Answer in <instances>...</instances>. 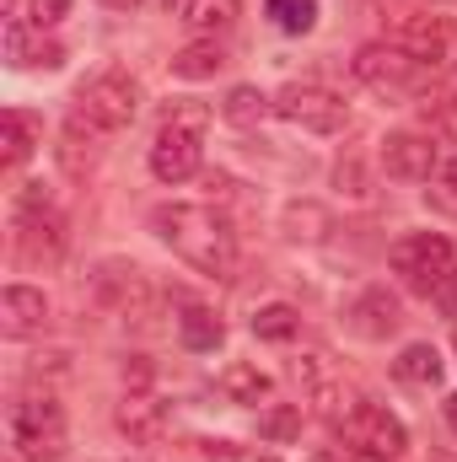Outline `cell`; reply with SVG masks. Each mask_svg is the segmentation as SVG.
Returning a JSON list of instances; mask_svg holds the SVG:
<instances>
[{
  "mask_svg": "<svg viewBox=\"0 0 457 462\" xmlns=\"http://www.w3.org/2000/svg\"><path fill=\"white\" fill-rule=\"evenodd\" d=\"M151 231L194 269V274H210V280H231L237 274V231L216 205H156L151 210Z\"/></svg>",
  "mask_w": 457,
  "mask_h": 462,
  "instance_id": "6da1fadb",
  "label": "cell"
},
{
  "mask_svg": "<svg viewBox=\"0 0 457 462\" xmlns=\"http://www.w3.org/2000/svg\"><path fill=\"white\" fill-rule=\"evenodd\" d=\"M205 129H210V108L205 103H178L167 108L156 140H151V178L156 183H189L205 162Z\"/></svg>",
  "mask_w": 457,
  "mask_h": 462,
  "instance_id": "7a4b0ae2",
  "label": "cell"
},
{
  "mask_svg": "<svg viewBox=\"0 0 457 462\" xmlns=\"http://www.w3.org/2000/svg\"><path fill=\"white\" fill-rule=\"evenodd\" d=\"M355 81L360 87H371L377 97H387V103H404V97H420V92H431V81H436V65H425L420 54H409L404 43H366L360 54H355Z\"/></svg>",
  "mask_w": 457,
  "mask_h": 462,
  "instance_id": "3957f363",
  "label": "cell"
},
{
  "mask_svg": "<svg viewBox=\"0 0 457 462\" xmlns=\"http://www.w3.org/2000/svg\"><path fill=\"white\" fill-rule=\"evenodd\" d=\"M5 436H11V452L22 462H60L70 447V430H65V409L49 398V393H33V398H16L5 409Z\"/></svg>",
  "mask_w": 457,
  "mask_h": 462,
  "instance_id": "277c9868",
  "label": "cell"
},
{
  "mask_svg": "<svg viewBox=\"0 0 457 462\" xmlns=\"http://www.w3.org/2000/svg\"><path fill=\"white\" fill-rule=\"evenodd\" d=\"M11 236H16V253L27 263H60L65 258V216L54 210V199L43 194V183H27L11 205Z\"/></svg>",
  "mask_w": 457,
  "mask_h": 462,
  "instance_id": "5b68a950",
  "label": "cell"
},
{
  "mask_svg": "<svg viewBox=\"0 0 457 462\" xmlns=\"http://www.w3.org/2000/svg\"><path fill=\"white\" fill-rule=\"evenodd\" d=\"M334 441H340L344 462H398L409 452V430L398 414H387L382 403H360L350 420L334 425Z\"/></svg>",
  "mask_w": 457,
  "mask_h": 462,
  "instance_id": "8992f818",
  "label": "cell"
},
{
  "mask_svg": "<svg viewBox=\"0 0 457 462\" xmlns=\"http://www.w3.org/2000/svg\"><path fill=\"white\" fill-rule=\"evenodd\" d=\"M387 263H393V274H398L415 296H436L442 280L457 269V247L442 231H409V236L393 242Z\"/></svg>",
  "mask_w": 457,
  "mask_h": 462,
  "instance_id": "52a82bcc",
  "label": "cell"
},
{
  "mask_svg": "<svg viewBox=\"0 0 457 462\" xmlns=\"http://www.w3.org/2000/svg\"><path fill=\"white\" fill-rule=\"evenodd\" d=\"M135 114H140V87H135L129 70H98V76L81 81V92H76V118H81L87 129H98V134L129 129Z\"/></svg>",
  "mask_w": 457,
  "mask_h": 462,
  "instance_id": "ba28073f",
  "label": "cell"
},
{
  "mask_svg": "<svg viewBox=\"0 0 457 462\" xmlns=\"http://www.w3.org/2000/svg\"><path fill=\"white\" fill-rule=\"evenodd\" d=\"M291 376H296V387H302V398H307V409L318 414V420H329V425H340L350 420L366 398L355 393V382L344 376L340 365L329 360V355H302L296 365H291Z\"/></svg>",
  "mask_w": 457,
  "mask_h": 462,
  "instance_id": "9c48e42d",
  "label": "cell"
},
{
  "mask_svg": "<svg viewBox=\"0 0 457 462\" xmlns=\"http://www.w3.org/2000/svg\"><path fill=\"white\" fill-rule=\"evenodd\" d=\"M275 114L285 118V124H302L307 134H340L344 124H350L344 97L329 92V87H318V81H291V87H280V92H275Z\"/></svg>",
  "mask_w": 457,
  "mask_h": 462,
  "instance_id": "30bf717a",
  "label": "cell"
},
{
  "mask_svg": "<svg viewBox=\"0 0 457 462\" xmlns=\"http://www.w3.org/2000/svg\"><path fill=\"white\" fill-rule=\"evenodd\" d=\"M382 167H387V178H398V183H431V172L442 167V151H436L431 134L398 129V134L382 140Z\"/></svg>",
  "mask_w": 457,
  "mask_h": 462,
  "instance_id": "8fae6325",
  "label": "cell"
},
{
  "mask_svg": "<svg viewBox=\"0 0 457 462\" xmlns=\"http://www.w3.org/2000/svg\"><path fill=\"white\" fill-rule=\"evenodd\" d=\"M0 328L11 339H33L49 328V296L33 285H5L0 291Z\"/></svg>",
  "mask_w": 457,
  "mask_h": 462,
  "instance_id": "7c38bea8",
  "label": "cell"
},
{
  "mask_svg": "<svg viewBox=\"0 0 457 462\" xmlns=\"http://www.w3.org/2000/svg\"><path fill=\"white\" fill-rule=\"evenodd\" d=\"M118 430L135 441V447H156L162 436H167V425H173V414H167V403H156L151 393H124L118 398Z\"/></svg>",
  "mask_w": 457,
  "mask_h": 462,
  "instance_id": "4fadbf2b",
  "label": "cell"
},
{
  "mask_svg": "<svg viewBox=\"0 0 457 462\" xmlns=\"http://www.w3.org/2000/svg\"><path fill=\"white\" fill-rule=\"evenodd\" d=\"M5 54H11V65H22V70H60V65H65V49H60L49 32H38L27 16H16V22L5 27Z\"/></svg>",
  "mask_w": 457,
  "mask_h": 462,
  "instance_id": "5bb4252c",
  "label": "cell"
},
{
  "mask_svg": "<svg viewBox=\"0 0 457 462\" xmlns=\"http://www.w3.org/2000/svg\"><path fill=\"white\" fill-rule=\"evenodd\" d=\"M393 43H404V49L420 54L425 65H442L447 49H452V22H447V16H404Z\"/></svg>",
  "mask_w": 457,
  "mask_h": 462,
  "instance_id": "9a60e30c",
  "label": "cell"
},
{
  "mask_svg": "<svg viewBox=\"0 0 457 462\" xmlns=\"http://www.w3.org/2000/svg\"><path fill=\"white\" fill-rule=\"evenodd\" d=\"M398 323H404V312H398V301H393L387 291H366V296L350 307V328H355L360 339H387V334H398Z\"/></svg>",
  "mask_w": 457,
  "mask_h": 462,
  "instance_id": "2e32d148",
  "label": "cell"
},
{
  "mask_svg": "<svg viewBox=\"0 0 457 462\" xmlns=\"http://www.w3.org/2000/svg\"><path fill=\"white\" fill-rule=\"evenodd\" d=\"M221 70H227V49H221L216 38H194L189 49L173 54V76H178V81H210V76H221Z\"/></svg>",
  "mask_w": 457,
  "mask_h": 462,
  "instance_id": "e0dca14e",
  "label": "cell"
},
{
  "mask_svg": "<svg viewBox=\"0 0 457 462\" xmlns=\"http://www.w3.org/2000/svg\"><path fill=\"white\" fill-rule=\"evenodd\" d=\"M221 393H227L231 403H242V409H258V403H269L275 382H269L253 360H231L227 371H221Z\"/></svg>",
  "mask_w": 457,
  "mask_h": 462,
  "instance_id": "ac0fdd59",
  "label": "cell"
},
{
  "mask_svg": "<svg viewBox=\"0 0 457 462\" xmlns=\"http://www.w3.org/2000/svg\"><path fill=\"white\" fill-rule=\"evenodd\" d=\"M38 145H43V124L33 114H22V108H11L5 114V172H16Z\"/></svg>",
  "mask_w": 457,
  "mask_h": 462,
  "instance_id": "d6986e66",
  "label": "cell"
},
{
  "mask_svg": "<svg viewBox=\"0 0 457 462\" xmlns=\"http://www.w3.org/2000/svg\"><path fill=\"white\" fill-rule=\"evenodd\" d=\"M393 376L404 387H436L442 382V355H436V345H409L393 360Z\"/></svg>",
  "mask_w": 457,
  "mask_h": 462,
  "instance_id": "ffe728a7",
  "label": "cell"
},
{
  "mask_svg": "<svg viewBox=\"0 0 457 462\" xmlns=\"http://www.w3.org/2000/svg\"><path fill=\"white\" fill-rule=\"evenodd\" d=\"M221 114H227V124H237V129H258L264 118L275 114V97H264L258 87H231L227 103H221Z\"/></svg>",
  "mask_w": 457,
  "mask_h": 462,
  "instance_id": "44dd1931",
  "label": "cell"
},
{
  "mask_svg": "<svg viewBox=\"0 0 457 462\" xmlns=\"http://www.w3.org/2000/svg\"><path fill=\"white\" fill-rule=\"evenodd\" d=\"M253 334H258V339H269V345H291V339L302 334V312H296V307H285V301H269V307H258V312H253Z\"/></svg>",
  "mask_w": 457,
  "mask_h": 462,
  "instance_id": "7402d4cb",
  "label": "cell"
},
{
  "mask_svg": "<svg viewBox=\"0 0 457 462\" xmlns=\"http://www.w3.org/2000/svg\"><path fill=\"white\" fill-rule=\"evenodd\" d=\"M178 339L189 349H216L227 339V328H221V318H216L210 307H189V312L178 318Z\"/></svg>",
  "mask_w": 457,
  "mask_h": 462,
  "instance_id": "603a6c76",
  "label": "cell"
},
{
  "mask_svg": "<svg viewBox=\"0 0 457 462\" xmlns=\"http://www.w3.org/2000/svg\"><path fill=\"white\" fill-rule=\"evenodd\" d=\"M237 11H242V0H194L183 22H189L200 38H216V32H227L231 22H237Z\"/></svg>",
  "mask_w": 457,
  "mask_h": 462,
  "instance_id": "cb8c5ba5",
  "label": "cell"
},
{
  "mask_svg": "<svg viewBox=\"0 0 457 462\" xmlns=\"http://www.w3.org/2000/svg\"><path fill=\"white\" fill-rule=\"evenodd\" d=\"M264 5H269L275 27L291 32V38H307L318 27V0H264Z\"/></svg>",
  "mask_w": 457,
  "mask_h": 462,
  "instance_id": "d4e9b609",
  "label": "cell"
},
{
  "mask_svg": "<svg viewBox=\"0 0 457 462\" xmlns=\"http://www.w3.org/2000/svg\"><path fill=\"white\" fill-rule=\"evenodd\" d=\"M258 430H264L269 441H291V436L302 430V409H291V403H280V409H269V414L258 420Z\"/></svg>",
  "mask_w": 457,
  "mask_h": 462,
  "instance_id": "484cf974",
  "label": "cell"
},
{
  "mask_svg": "<svg viewBox=\"0 0 457 462\" xmlns=\"http://www.w3.org/2000/svg\"><path fill=\"white\" fill-rule=\"evenodd\" d=\"M70 16V0H27V22L38 27V32H49V27H60Z\"/></svg>",
  "mask_w": 457,
  "mask_h": 462,
  "instance_id": "4316f807",
  "label": "cell"
},
{
  "mask_svg": "<svg viewBox=\"0 0 457 462\" xmlns=\"http://www.w3.org/2000/svg\"><path fill=\"white\" fill-rule=\"evenodd\" d=\"M436 307H442V312H447V318L457 323V269L447 274V280H442V291H436Z\"/></svg>",
  "mask_w": 457,
  "mask_h": 462,
  "instance_id": "83f0119b",
  "label": "cell"
},
{
  "mask_svg": "<svg viewBox=\"0 0 457 462\" xmlns=\"http://www.w3.org/2000/svg\"><path fill=\"white\" fill-rule=\"evenodd\" d=\"M436 172H442V189H457V156H447Z\"/></svg>",
  "mask_w": 457,
  "mask_h": 462,
  "instance_id": "f1b7e54d",
  "label": "cell"
},
{
  "mask_svg": "<svg viewBox=\"0 0 457 462\" xmlns=\"http://www.w3.org/2000/svg\"><path fill=\"white\" fill-rule=\"evenodd\" d=\"M162 5H167V16H178V22H183V16H189V5H194V0H162Z\"/></svg>",
  "mask_w": 457,
  "mask_h": 462,
  "instance_id": "f546056e",
  "label": "cell"
},
{
  "mask_svg": "<svg viewBox=\"0 0 457 462\" xmlns=\"http://www.w3.org/2000/svg\"><path fill=\"white\" fill-rule=\"evenodd\" d=\"M442 414H447V425H452V436H457V393L447 398V403H442Z\"/></svg>",
  "mask_w": 457,
  "mask_h": 462,
  "instance_id": "4dcf8cb0",
  "label": "cell"
},
{
  "mask_svg": "<svg viewBox=\"0 0 457 462\" xmlns=\"http://www.w3.org/2000/svg\"><path fill=\"white\" fill-rule=\"evenodd\" d=\"M103 5H114V11H135L140 0H103Z\"/></svg>",
  "mask_w": 457,
  "mask_h": 462,
  "instance_id": "1f68e13d",
  "label": "cell"
},
{
  "mask_svg": "<svg viewBox=\"0 0 457 462\" xmlns=\"http://www.w3.org/2000/svg\"><path fill=\"white\" fill-rule=\"evenodd\" d=\"M452 349H457V328H452Z\"/></svg>",
  "mask_w": 457,
  "mask_h": 462,
  "instance_id": "d6a6232c",
  "label": "cell"
}]
</instances>
